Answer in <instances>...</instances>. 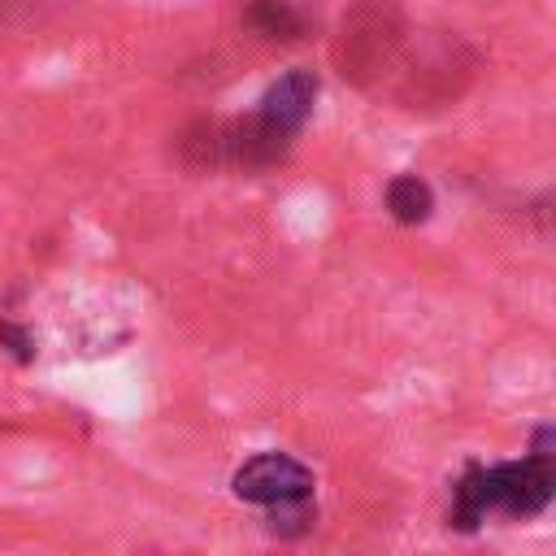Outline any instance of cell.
<instances>
[{
  "label": "cell",
  "mask_w": 556,
  "mask_h": 556,
  "mask_svg": "<svg viewBox=\"0 0 556 556\" xmlns=\"http://www.w3.org/2000/svg\"><path fill=\"white\" fill-rule=\"evenodd\" d=\"M291 148V135L269 126L261 113L235 117V122H195L178 152L191 169H261L282 161Z\"/></svg>",
  "instance_id": "obj_1"
},
{
  "label": "cell",
  "mask_w": 556,
  "mask_h": 556,
  "mask_svg": "<svg viewBox=\"0 0 556 556\" xmlns=\"http://www.w3.org/2000/svg\"><path fill=\"white\" fill-rule=\"evenodd\" d=\"M400 48V9L391 0H365L348 22L339 39V65L348 78H369L378 74L391 52Z\"/></svg>",
  "instance_id": "obj_2"
},
{
  "label": "cell",
  "mask_w": 556,
  "mask_h": 556,
  "mask_svg": "<svg viewBox=\"0 0 556 556\" xmlns=\"http://www.w3.org/2000/svg\"><path fill=\"white\" fill-rule=\"evenodd\" d=\"M482 482V504L486 513H508V517H534L547 508L552 491H556V469H552V456H526V460H508V465H495V469H482L478 473Z\"/></svg>",
  "instance_id": "obj_3"
},
{
  "label": "cell",
  "mask_w": 556,
  "mask_h": 556,
  "mask_svg": "<svg viewBox=\"0 0 556 556\" xmlns=\"http://www.w3.org/2000/svg\"><path fill=\"white\" fill-rule=\"evenodd\" d=\"M235 495L248 500V504H278V500H300V495H313V469L300 465L295 456H282V452H261L252 456L248 465L235 469L230 478Z\"/></svg>",
  "instance_id": "obj_4"
},
{
  "label": "cell",
  "mask_w": 556,
  "mask_h": 556,
  "mask_svg": "<svg viewBox=\"0 0 556 556\" xmlns=\"http://www.w3.org/2000/svg\"><path fill=\"white\" fill-rule=\"evenodd\" d=\"M313 96H317V78L308 74V70H295V74H287V78H278L269 91H265V100H261V117L269 122V126H278L282 135H300V126H304V117L313 113Z\"/></svg>",
  "instance_id": "obj_5"
},
{
  "label": "cell",
  "mask_w": 556,
  "mask_h": 556,
  "mask_svg": "<svg viewBox=\"0 0 556 556\" xmlns=\"http://www.w3.org/2000/svg\"><path fill=\"white\" fill-rule=\"evenodd\" d=\"M387 208H391L395 222L417 226V222L430 217L434 195H430V187H426L417 174H400V178H391V187H387Z\"/></svg>",
  "instance_id": "obj_6"
},
{
  "label": "cell",
  "mask_w": 556,
  "mask_h": 556,
  "mask_svg": "<svg viewBox=\"0 0 556 556\" xmlns=\"http://www.w3.org/2000/svg\"><path fill=\"white\" fill-rule=\"evenodd\" d=\"M478 465L465 469V478L452 486V508H447V526L456 530H473L482 517H486V504H482V482H478Z\"/></svg>",
  "instance_id": "obj_7"
},
{
  "label": "cell",
  "mask_w": 556,
  "mask_h": 556,
  "mask_svg": "<svg viewBox=\"0 0 556 556\" xmlns=\"http://www.w3.org/2000/svg\"><path fill=\"white\" fill-rule=\"evenodd\" d=\"M248 26H252L256 35H265V39H295L304 22H300L282 0H256V4L248 9Z\"/></svg>",
  "instance_id": "obj_8"
},
{
  "label": "cell",
  "mask_w": 556,
  "mask_h": 556,
  "mask_svg": "<svg viewBox=\"0 0 556 556\" xmlns=\"http://www.w3.org/2000/svg\"><path fill=\"white\" fill-rule=\"evenodd\" d=\"M269 508V530L278 534V539H295V534H304L308 526H313V517H317V508H313V495H300V500H278V504H265Z\"/></svg>",
  "instance_id": "obj_9"
},
{
  "label": "cell",
  "mask_w": 556,
  "mask_h": 556,
  "mask_svg": "<svg viewBox=\"0 0 556 556\" xmlns=\"http://www.w3.org/2000/svg\"><path fill=\"white\" fill-rule=\"evenodd\" d=\"M0 343H4L17 361H30V356H35V339H30L17 321H0Z\"/></svg>",
  "instance_id": "obj_10"
}]
</instances>
